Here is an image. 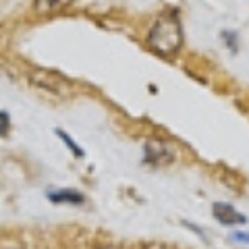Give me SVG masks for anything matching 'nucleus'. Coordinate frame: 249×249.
<instances>
[{"label": "nucleus", "instance_id": "423d86ee", "mask_svg": "<svg viewBox=\"0 0 249 249\" xmlns=\"http://www.w3.org/2000/svg\"><path fill=\"white\" fill-rule=\"evenodd\" d=\"M73 0H34V13L37 15H50L69 6Z\"/></svg>", "mask_w": 249, "mask_h": 249}, {"label": "nucleus", "instance_id": "20e7f679", "mask_svg": "<svg viewBox=\"0 0 249 249\" xmlns=\"http://www.w3.org/2000/svg\"><path fill=\"white\" fill-rule=\"evenodd\" d=\"M212 214L214 218L224 227H237V224H245L247 222V216L237 212L231 204H222V201H216L212 206Z\"/></svg>", "mask_w": 249, "mask_h": 249}, {"label": "nucleus", "instance_id": "1a4fd4ad", "mask_svg": "<svg viewBox=\"0 0 249 249\" xmlns=\"http://www.w3.org/2000/svg\"><path fill=\"white\" fill-rule=\"evenodd\" d=\"M235 241H241V243H249V232H235L232 235Z\"/></svg>", "mask_w": 249, "mask_h": 249}, {"label": "nucleus", "instance_id": "f257e3e1", "mask_svg": "<svg viewBox=\"0 0 249 249\" xmlns=\"http://www.w3.org/2000/svg\"><path fill=\"white\" fill-rule=\"evenodd\" d=\"M147 46L158 56L170 58L181 50L183 46V25L178 19V13L175 9H168L158 15V19L152 23L147 31Z\"/></svg>", "mask_w": 249, "mask_h": 249}, {"label": "nucleus", "instance_id": "6e6552de", "mask_svg": "<svg viewBox=\"0 0 249 249\" xmlns=\"http://www.w3.org/2000/svg\"><path fill=\"white\" fill-rule=\"evenodd\" d=\"M6 129H9V114L0 112V135H4Z\"/></svg>", "mask_w": 249, "mask_h": 249}, {"label": "nucleus", "instance_id": "9b49d317", "mask_svg": "<svg viewBox=\"0 0 249 249\" xmlns=\"http://www.w3.org/2000/svg\"><path fill=\"white\" fill-rule=\"evenodd\" d=\"M100 249H116V247H110V245H108V247H100Z\"/></svg>", "mask_w": 249, "mask_h": 249}, {"label": "nucleus", "instance_id": "7ed1b4c3", "mask_svg": "<svg viewBox=\"0 0 249 249\" xmlns=\"http://www.w3.org/2000/svg\"><path fill=\"white\" fill-rule=\"evenodd\" d=\"M173 160H175V150L168 142L156 139V137L145 142V162L147 164L164 166V164H170Z\"/></svg>", "mask_w": 249, "mask_h": 249}, {"label": "nucleus", "instance_id": "f03ea898", "mask_svg": "<svg viewBox=\"0 0 249 249\" xmlns=\"http://www.w3.org/2000/svg\"><path fill=\"white\" fill-rule=\"evenodd\" d=\"M29 79L36 88H40L42 91L54 93V96H69V93L73 91L71 83H69L65 77L58 73H52V71H34L29 75Z\"/></svg>", "mask_w": 249, "mask_h": 249}, {"label": "nucleus", "instance_id": "9d476101", "mask_svg": "<svg viewBox=\"0 0 249 249\" xmlns=\"http://www.w3.org/2000/svg\"><path fill=\"white\" fill-rule=\"evenodd\" d=\"M0 249H23V247L21 245H2Z\"/></svg>", "mask_w": 249, "mask_h": 249}, {"label": "nucleus", "instance_id": "0eeeda50", "mask_svg": "<svg viewBox=\"0 0 249 249\" xmlns=\"http://www.w3.org/2000/svg\"><path fill=\"white\" fill-rule=\"evenodd\" d=\"M56 135L62 139V142H65V145H67L69 150H71V152L77 156V158H83V156H85V152H83L81 147H79V145H77V143L73 142V139H71V135H67V133H65V131H62V129H56Z\"/></svg>", "mask_w": 249, "mask_h": 249}, {"label": "nucleus", "instance_id": "39448f33", "mask_svg": "<svg viewBox=\"0 0 249 249\" xmlns=\"http://www.w3.org/2000/svg\"><path fill=\"white\" fill-rule=\"evenodd\" d=\"M48 199L54 204H83L85 197L75 189H58V191H48Z\"/></svg>", "mask_w": 249, "mask_h": 249}]
</instances>
